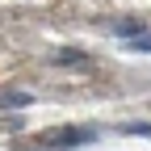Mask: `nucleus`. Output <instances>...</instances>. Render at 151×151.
<instances>
[{
    "label": "nucleus",
    "instance_id": "1",
    "mask_svg": "<svg viewBox=\"0 0 151 151\" xmlns=\"http://www.w3.org/2000/svg\"><path fill=\"white\" fill-rule=\"evenodd\" d=\"M97 134L92 130H50V134L34 139V151H67V147H80V143H92Z\"/></svg>",
    "mask_w": 151,
    "mask_h": 151
},
{
    "label": "nucleus",
    "instance_id": "2",
    "mask_svg": "<svg viewBox=\"0 0 151 151\" xmlns=\"http://www.w3.org/2000/svg\"><path fill=\"white\" fill-rule=\"evenodd\" d=\"M0 105H29V92H0Z\"/></svg>",
    "mask_w": 151,
    "mask_h": 151
},
{
    "label": "nucleus",
    "instance_id": "3",
    "mask_svg": "<svg viewBox=\"0 0 151 151\" xmlns=\"http://www.w3.org/2000/svg\"><path fill=\"white\" fill-rule=\"evenodd\" d=\"M134 46H143V50H151V38H134Z\"/></svg>",
    "mask_w": 151,
    "mask_h": 151
}]
</instances>
